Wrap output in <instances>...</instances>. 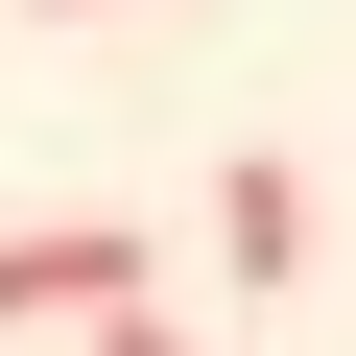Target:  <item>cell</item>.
Listing matches in <instances>:
<instances>
[{"instance_id": "cell-2", "label": "cell", "mask_w": 356, "mask_h": 356, "mask_svg": "<svg viewBox=\"0 0 356 356\" xmlns=\"http://www.w3.org/2000/svg\"><path fill=\"white\" fill-rule=\"evenodd\" d=\"M191 238H214L238 285H285V261H309V166H261V143H238V166H214V214H191Z\"/></svg>"}, {"instance_id": "cell-1", "label": "cell", "mask_w": 356, "mask_h": 356, "mask_svg": "<svg viewBox=\"0 0 356 356\" xmlns=\"http://www.w3.org/2000/svg\"><path fill=\"white\" fill-rule=\"evenodd\" d=\"M143 285H166L143 214H24V238H0V332H95V309H143Z\"/></svg>"}, {"instance_id": "cell-3", "label": "cell", "mask_w": 356, "mask_h": 356, "mask_svg": "<svg viewBox=\"0 0 356 356\" xmlns=\"http://www.w3.org/2000/svg\"><path fill=\"white\" fill-rule=\"evenodd\" d=\"M95 356H191V332H166V285H143V309H95Z\"/></svg>"}]
</instances>
